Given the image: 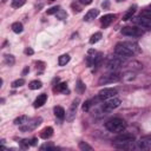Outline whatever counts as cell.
Returning a JSON list of instances; mask_svg holds the SVG:
<instances>
[{"label":"cell","mask_w":151,"mask_h":151,"mask_svg":"<svg viewBox=\"0 0 151 151\" xmlns=\"http://www.w3.org/2000/svg\"><path fill=\"white\" fill-rule=\"evenodd\" d=\"M25 4H26V0H13L12 7H13V8H19V7L24 6Z\"/></svg>","instance_id":"f1b7e54d"},{"label":"cell","mask_w":151,"mask_h":151,"mask_svg":"<svg viewBox=\"0 0 151 151\" xmlns=\"http://www.w3.org/2000/svg\"><path fill=\"white\" fill-rule=\"evenodd\" d=\"M4 61H5V64H6L7 66H12V65H14L15 59H14V57H13L12 54H6V55L4 57Z\"/></svg>","instance_id":"7402d4cb"},{"label":"cell","mask_w":151,"mask_h":151,"mask_svg":"<svg viewBox=\"0 0 151 151\" xmlns=\"http://www.w3.org/2000/svg\"><path fill=\"white\" fill-rule=\"evenodd\" d=\"M114 53L122 58H131L133 55V52L131 50H129L125 45H123V42H119L114 47Z\"/></svg>","instance_id":"3957f363"},{"label":"cell","mask_w":151,"mask_h":151,"mask_svg":"<svg viewBox=\"0 0 151 151\" xmlns=\"http://www.w3.org/2000/svg\"><path fill=\"white\" fill-rule=\"evenodd\" d=\"M117 2H122V1H125V0H116Z\"/></svg>","instance_id":"b9f144b4"},{"label":"cell","mask_w":151,"mask_h":151,"mask_svg":"<svg viewBox=\"0 0 151 151\" xmlns=\"http://www.w3.org/2000/svg\"><path fill=\"white\" fill-rule=\"evenodd\" d=\"M52 134H53V129H52L51 126L45 127V129L40 132V137H41L42 139H47V138H50Z\"/></svg>","instance_id":"e0dca14e"},{"label":"cell","mask_w":151,"mask_h":151,"mask_svg":"<svg viewBox=\"0 0 151 151\" xmlns=\"http://www.w3.org/2000/svg\"><path fill=\"white\" fill-rule=\"evenodd\" d=\"M34 53V51L31 48V47H27L26 50H25V54H27V55H32Z\"/></svg>","instance_id":"8d00e7d4"},{"label":"cell","mask_w":151,"mask_h":151,"mask_svg":"<svg viewBox=\"0 0 151 151\" xmlns=\"http://www.w3.org/2000/svg\"><path fill=\"white\" fill-rule=\"evenodd\" d=\"M79 103H80L79 98H76V99L72 101V104H71L68 111L66 112V119H67L68 122H72V120L74 119V117H76V112H77V109H78Z\"/></svg>","instance_id":"9c48e42d"},{"label":"cell","mask_w":151,"mask_h":151,"mask_svg":"<svg viewBox=\"0 0 151 151\" xmlns=\"http://www.w3.org/2000/svg\"><path fill=\"white\" fill-rule=\"evenodd\" d=\"M133 22L144 28L151 29V18H149V17H144V15L136 17V18H133Z\"/></svg>","instance_id":"30bf717a"},{"label":"cell","mask_w":151,"mask_h":151,"mask_svg":"<svg viewBox=\"0 0 151 151\" xmlns=\"http://www.w3.org/2000/svg\"><path fill=\"white\" fill-rule=\"evenodd\" d=\"M41 122H42L41 117L34 118V119H32V120H28L26 124L21 125V126H20V130H21L22 132H29V131L34 130L35 127H38V126L41 124Z\"/></svg>","instance_id":"277c9868"},{"label":"cell","mask_w":151,"mask_h":151,"mask_svg":"<svg viewBox=\"0 0 151 151\" xmlns=\"http://www.w3.org/2000/svg\"><path fill=\"white\" fill-rule=\"evenodd\" d=\"M101 33L100 32H97V33H94V34H92V37L90 38V44H96V42H98L100 39H101Z\"/></svg>","instance_id":"d4e9b609"},{"label":"cell","mask_w":151,"mask_h":151,"mask_svg":"<svg viewBox=\"0 0 151 151\" xmlns=\"http://www.w3.org/2000/svg\"><path fill=\"white\" fill-rule=\"evenodd\" d=\"M105 127L110 132H123L126 129V124L120 118H113L105 123Z\"/></svg>","instance_id":"6da1fadb"},{"label":"cell","mask_w":151,"mask_h":151,"mask_svg":"<svg viewBox=\"0 0 151 151\" xmlns=\"http://www.w3.org/2000/svg\"><path fill=\"white\" fill-rule=\"evenodd\" d=\"M122 34L126 35V37H139L143 34V31H140L137 27H132V26H126L122 28Z\"/></svg>","instance_id":"52a82bcc"},{"label":"cell","mask_w":151,"mask_h":151,"mask_svg":"<svg viewBox=\"0 0 151 151\" xmlns=\"http://www.w3.org/2000/svg\"><path fill=\"white\" fill-rule=\"evenodd\" d=\"M134 12H136V6H133V7H130L129 8V11L124 14V17H123V20L124 21H126V20H130V19H132V15L134 14Z\"/></svg>","instance_id":"d6986e66"},{"label":"cell","mask_w":151,"mask_h":151,"mask_svg":"<svg viewBox=\"0 0 151 151\" xmlns=\"http://www.w3.org/2000/svg\"><path fill=\"white\" fill-rule=\"evenodd\" d=\"M59 11H60V7H59V6H53V7L48 8V9L46 11V13H47L48 15H51V14H57Z\"/></svg>","instance_id":"4dcf8cb0"},{"label":"cell","mask_w":151,"mask_h":151,"mask_svg":"<svg viewBox=\"0 0 151 151\" xmlns=\"http://www.w3.org/2000/svg\"><path fill=\"white\" fill-rule=\"evenodd\" d=\"M24 84H25V79H24V78H19V79H17V80H14V81L12 83V87L17 88V87L22 86Z\"/></svg>","instance_id":"83f0119b"},{"label":"cell","mask_w":151,"mask_h":151,"mask_svg":"<svg viewBox=\"0 0 151 151\" xmlns=\"http://www.w3.org/2000/svg\"><path fill=\"white\" fill-rule=\"evenodd\" d=\"M76 88H77V91L79 92V93H84L85 92V88H86V86H85V84L80 80V79H78L77 80V85H76Z\"/></svg>","instance_id":"484cf974"},{"label":"cell","mask_w":151,"mask_h":151,"mask_svg":"<svg viewBox=\"0 0 151 151\" xmlns=\"http://www.w3.org/2000/svg\"><path fill=\"white\" fill-rule=\"evenodd\" d=\"M37 144H38V139L37 138L31 139V145H37Z\"/></svg>","instance_id":"f35d334b"},{"label":"cell","mask_w":151,"mask_h":151,"mask_svg":"<svg viewBox=\"0 0 151 151\" xmlns=\"http://www.w3.org/2000/svg\"><path fill=\"white\" fill-rule=\"evenodd\" d=\"M120 80V76L118 73H110V74H106V76H103L100 77V79L98 80V84L99 85H106V84H110V83H116V81H119Z\"/></svg>","instance_id":"8992f818"},{"label":"cell","mask_w":151,"mask_h":151,"mask_svg":"<svg viewBox=\"0 0 151 151\" xmlns=\"http://www.w3.org/2000/svg\"><path fill=\"white\" fill-rule=\"evenodd\" d=\"M28 71H29V68H28V66H26V67H25V68H24V71H22V74H24V76H25V74H26V73H27V72H28Z\"/></svg>","instance_id":"ab89813d"},{"label":"cell","mask_w":151,"mask_h":151,"mask_svg":"<svg viewBox=\"0 0 151 151\" xmlns=\"http://www.w3.org/2000/svg\"><path fill=\"white\" fill-rule=\"evenodd\" d=\"M134 140V136L132 133H127V132H122L120 134H118L114 138V143H130Z\"/></svg>","instance_id":"8fae6325"},{"label":"cell","mask_w":151,"mask_h":151,"mask_svg":"<svg viewBox=\"0 0 151 151\" xmlns=\"http://www.w3.org/2000/svg\"><path fill=\"white\" fill-rule=\"evenodd\" d=\"M41 86H42V83L40 80H33L28 84V87L31 90H38V88H41Z\"/></svg>","instance_id":"603a6c76"},{"label":"cell","mask_w":151,"mask_h":151,"mask_svg":"<svg viewBox=\"0 0 151 151\" xmlns=\"http://www.w3.org/2000/svg\"><path fill=\"white\" fill-rule=\"evenodd\" d=\"M119 105H120V99L112 97V98H110L107 101H105V103L103 104V107H101V109H103L104 112H110V111L117 109Z\"/></svg>","instance_id":"5b68a950"},{"label":"cell","mask_w":151,"mask_h":151,"mask_svg":"<svg viewBox=\"0 0 151 151\" xmlns=\"http://www.w3.org/2000/svg\"><path fill=\"white\" fill-rule=\"evenodd\" d=\"M117 94V90L113 88V87H105L103 90H100L98 92V96L96 98V100H106V99H110L112 97H114Z\"/></svg>","instance_id":"7a4b0ae2"},{"label":"cell","mask_w":151,"mask_h":151,"mask_svg":"<svg viewBox=\"0 0 151 151\" xmlns=\"http://www.w3.org/2000/svg\"><path fill=\"white\" fill-rule=\"evenodd\" d=\"M123 45H125L129 50H131L133 53H138V52H140V48H139V46H138V44L137 42H132V41H124L123 42Z\"/></svg>","instance_id":"2e32d148"},{"label":"cell","mask_w":151,"mask_h":151,"mask_svg":"<svg viewBox=\"0 0 151 151\" xmlns=\"http://www.w3.org/2000/svg\"><path fill=\"white\" fill-rule=\"evenodd\" d=\"M90 106H91V101H90V100L84 101V104H83V111H88Z\"/></svg>","instance_id":"836d02e7"},{"label":"cell","mask_w":151,"mask_h":151,"mask_svg":"<svg viewBox=\"0 0 151 151\" xmlns=\"http://www.w3.org/2000/svg\"><path fill=\"white\" fill-rule=\"evenodd\" d=\"M50 1H55V0H50Z\"/></svg>","instance_id":"7bdbcfd3"},{"label":"cell","mask_w":151,"mask_h":151,"mask_svg":"<svg viewBox=\"0 0 151 151\" xmlns=\"http://www.w3.org/2000/svg\"><path fill=\"white\" fill-rule=\"evenodd\" d=\"M28 120H29V119H28V117H27V116H19V117H17V118L14 119V124H15V125L21 126V125L26 124Z\"/></svg>","instance_id":"ac0fdd59"},{"label":"cell","mask_w":151,"mask_h":151,"mask_svg":"<svg viewBox=\"0 0 151 151\" xmlns=\"http://www.w3.org/2000/svg\"><path fill=\"white\" fill-rule=\"evenodd\" d=\"M29 142H31V140H28V139H24V140L21 142V146H22V147H28V146L31 145Z\"/></svg>","instance_id":"e575fe53"},{"label":"cell","mask_w":151,"mask_h":151,"mask_svg":"<svg viewBox=\"0 0 151 151\" xmlns=\"http://www.w3.org/2000/svg\"><path fill=\"white\" fill-rule=\"evenodd\" d=\"M136 149L142 150H149L151 149V139L149 137H143L138 142H136Z\"/></svg>","instance_id":"7c38bea8"},{"label":"cell","mask_w":151,"mask_h":151,"mask_svg":"<svg viewBox=\"0 0 151 151\" xmlns=\"http://www.w3.org/2000/svg\"><path fill=\"white\" fill-rule=\"evenodd\" d=\"M70 59H71L70 54H63V55H60V57H59L58 63H59V65H60V66H65V65L70 61Z\"/></svg>","instance_id":"ffe728a7"},{"label":"cell","mask_w":151,"mask_h":151,"mask_svg":"<svg viewBox=\"0 0 151 151\" xmlns=\"http://www.w3.org/2000/svg\"><path fill=\"white\" fill-rule=\"evenodd\" d=\"M79 149H80V150H83V151H85V150L91 151V150H92V146H91V145H88V144H87V143H85V142H80V143H79Z\"/></svg>","instance_id":"f546056e"},{"label":"cell","mask_w":151,"mask_h":151,"mask_svg":"<svg viewBox=\"0 0 151 151\" xmlns=\"http://www.w3.org/2000/svg\"><path fill=\"white\" fill-rule=\"evenodd\" d=\"M101 6H103V7H107V6H109V2H105V4L103 2V5H101Z\"/></svg>","instance_id":"60d3db41"},{"label":"cell","mask_w":151,"mask_h":151,"mask_svg":"<svg viewBox=\"0 0 151 151\" xmlns=\"http://www.w3.org/2000/svg\"><path fill=\"white\" fill-rule=\"evenodd\" d=\"M114 18H116V15H114V14H106V15H104V17L100 19L103 28L107 27V26H109V25L114 20Z\"/></svg>","instance_id":"4fadbf2b"},{"label":"cell","mask_w":151,"mask_h":151,"mask_svg":"<svg viewBox=\"0 0 151 151\" xmlns=\"http://www.w3.org/2000/svg\"><path fill=\"white\" fill-rule=\"evenodd\" d=\"M41 150H55V147L52 145V144H44L40 146Z\"/></svg>","instance_id":"d6a6232c"},{"label":"cell","mask_w":151,"mask_h":151,"mask_svg":"<svg viewBox=\"0 0 151 151\" xmlns=\"http://www.w3.org/2000/svg\"><path fill=\"white\" fill-rule=\"evenodd\" d=\"M57 17H58V19H60V20H64V19L67 17V14H66V12H65V11L60 9V11L57 13Z\"/></svg>","instance_id":"1f68e13d"},{"label":"cell","mask_w":151,"mask_h":151,"mask_svg":"<svg viewBox=\"0 0 151 151\" xmlns=\"http://www.w3.org/2000/svg\"><path fill=\"white\" fill-rule=\"evenodd\" d=\"M46 100H47V94L46 93H41L40 96H38L37 97V99L34 100V107H41L45 103H46Z\"/></svg>","instance_id":"9a60e30c"},{"label":"cell","mask_w":151,"mask_h":151,"mask_svg":"<svg viewBox=\"0 0 151 151\" xmlns=\"http://www.w3.org/2000/svg\"><path fill=\"white\" fill-rule=\"evenodd\" d=\"M22 29H24V27H22V24H21V22L17 21V22H13V24H12V31H13L14 33H21Z\"/></svg>","instance_id":"44dd1931"},{"label":"cell","mask_w":151,"mask_h":151,"mask_svg":"<svg viewBox=\"0 0 151 151\" xmlns=\"http://www.w3.org/2000/svg\"><path fill=\"white\" fill-rule=\"evenodd\" d=\"M98 14H99V9H97V8H92V9H90V11L85 14L84 20H85V21H91V20H93L94 18H97Z\"/></svg>","instance_id":"5bb4252c"},{"label":"cell","mask_w":151,"mask_h":151,"mask_svg":"<svg viewBox=\"0 0 151 151\" xmlns=\"http://www.w3.org/2000/svg\"><path fill=\"white\" fill-rule=\"evenodd\" d=\"M57 90L59 92H63V93H68V88H67V84L66 83H60L57 86Z\"/></svg>","instance_id":"4316f807"},{"label":"cell","mask_w":151,"mask_h":151,"mask_svg":"<svg viewBox=\"0 0 151 151\" xmlns=\"http://www.w3.org/2000/svg\"><path fill=\"white\" fill-rule=\"evenodd\" d=\"M54 114L58 118H64L65 117V110L61 106H55L54 107Z\"/></svg>","instance_id":"cb8c5ba5"},{"label":"cell","mask_w":151,"mask_h":151,"mask_svg":"<svg viewBox=\"0 0 151 151\" xmlns=\"http://www.w3.org/2000/svg\"><path fill=\"white\" fill-rule=\"evenodd\" d=\"M81 5H90L92 2V0H78Z\"/></svg>","instance_id":"74e56055"},{"label":"cell","mask_w":151,"mask_h":151,"mask_svg":"<svg viewBox=\"0 0 151 151\" xmlns=\"http://www.w3.org/2000/svg\"><path fill=\"white\" fill-rule=\"evenodd\" d=\"M123 63H124V58H122V57H119V55L113 57V58H111V59L109 60V63H107V68L111 70V71H116V70H118V68L123 65Z\"/></svg>","instance_id":"ba28073f"},{"label":"cell","mask_w":151,"mask_h":151,"mask_svg":"<svg viewBox=\"0 0 151 151\" xmlns=\"http://www.w3.org/2000/svg\"><path fill=\"white\" fill-rule=\"evenodd\" d=\"M140 15H144V17H149V18H151V9H145V11H143Z\"/></svg>","instance_id":"d590c367"}]
</instances>
